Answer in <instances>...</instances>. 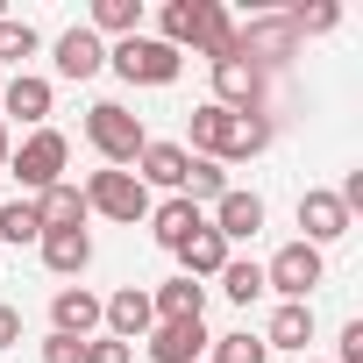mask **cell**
<instances>
[{
    "mask_svg": "<svg viewBox=\"0 0 363 363\" xmlns=\"http://www.w3.org/2000/svg\"><path fill=\"white\" fill-rule=\"evenodd\" d=\"M100 328H107L114 342H143V335L157 328V306H150V292H143V285H121L114 299H100Z\"/></svg>",
    "mask_w": 363,
    "mask_h": 363,
    "instance_id": "obj_11",
    "label": "cell"
},
{
    "mask_svg": "<svg viewBox=\"0 0 363 363\" xmlns=\"http://www.w3.org/2000/svg\"><path fill=\"white\" fill-rule=\"evenodd\" d=\"M299 228H306V235H299L306 250H328V242H342V235L356 228V214H349L335 193H299Z\"/></svg>",
    "mask_w": 363,
    "mask_h": 363,
    "instance_id": "obj_10",
    "label": "cell"
},
{
    "mask_svg": "<svg viewBox=\"0 0 363 363\" xmlns=\"http://www.w3.org/2000/svg\"><path fill=\"white\" fill-rule=\"evenodd\" d=\"M79 193H86V214H107V221H121V228L150 221V186H143L135 171H93Z\"/></svg>",
    "mask_w": 363,
    "mask_h": 363,
    "instance_id": "obj_4",
    "label": "cell"
},
{
    "mask_svg": "<svg viewBox=\"0 0 363 363\" xmlns=\"http://www.w3.org/2000/svg\"><path fill=\"white\" fill-rule=\"evenodd\" d=\"M36 214H43V228H86V193L79 186H50L36 200Z\"/></svg>",
    "mask_w": 363,
    "mask_h": 363,
    "instance_id": "obj_23",
    "label": "cell"
},
{
    "mask_svg": "<svg viewBox=\"0 0 363 363\" xmlns=\"http://www.w3.org/2000/svg\"><path fill=\"white\" fill-rule=\"evenodd\" d=\"M285 22H292V36H328L342 22V8H335V0H313V8H292Z\"/></svg>",
    "mask_w": 363,
    "mask_h": 363,
    "instance_id": "obj_29",
    "label": "cell"
},
{
    "mask_svg": "<svg viewBox=\"0 0 363 363\" xmlns=\"http://www.w3.org/2000/svg\"><path fill=\"white\" fill-rule=\"evenodd\" d=\"M200 228H207V214H200L186 193H171L164 207H150V235H157V250H178V242L200 235Z\"/></svg>",
    "mask_w": 363,
    "mask_h": 363,
    "instance_id": "obj_16",
    "label": "cell"
},
{
    "mask_svg": "<svg viewBox=\"0 0 363 363\" xmlns=\"http://www.w3.org/2000/svg\"><path fill=\"white\" fill-rule=\"evenodd\" d=\"M36 250H43V264H50L57 278H79V271L93 264V235H86V228H43Z\"/></svg>",
    "mask_w": 363,
    "mask_h": 363,
    "instance_id": "obj_19",
    "label": "cell"
},
{
    "mask_svg": "<svg viewBox=\"0 0 363 363\" xmlns=\"http://www.w3.org/2000/svg\"><path fill=\"white\" fill-rule=\"evenodd\" d=\"M306 342H313V306H278L264 349H292V356H306Z\"/></svg>",
    "mask_w": 363,
    "mask_h": 363,
    "instance_id": "obj_22",
    "label": "cell"
},
{
    "mask_svg": "<svg viewBox=\"0 0 363 363\" xmlns=\"http://www.w3.org/2000/svg\"><path fill=\"white\" fill-rule=\"evenodd\" d=\"M207 228H214V235H221V242L235 250V242H250V235L264 228V200H257V193H235V186H228V193L214 200V221H207Z\"/></svg>",
    "mask_w": 363,
    "mask_h": 363,
    "instance_id": "obj_14",
    "label": "cell"
},
{
    "mask_svg": "<svg viewBox=\"0 0 363 363\" xmlns=\"http://www.w3.org/2000/svg\"><path fill=\"white\" fill-rule=\"evenodd\" d=\"M271 349H264V335H250V328H235V335H214V363H264Z\"/></svg>",
    "mask_w": 363,
    "mask_h": 363,
    "instance_id": "obj_28",
    "label": "cell"
},
{
    "mask_svg": "<svg viewBox=\"0 0 363 363\" xmlns=\"http://www.w3.org/2000/svg\"><path fill=\"white\" fill-rule=\"evenodd\" d=\"M228 193V171L214 164V157H193V171H186V200L200 207V200H221Z\"/></svg>",
    "mask_w": 363,
    "mask_h": 363,
    "instance_id": "obj_27",
    "label": "cell"
},
{
    "mask_svg": "<svg viewBox=\"0 0 363 363\" xmlns=\"http://www.w3.org/2000/svg\"><path fill=\"white\" fill-rule=\"evenodd\" d=\"M107 65H114L128 86H171L178 72H186V57H178L171 43H157V36H121V43H107Z\"/></svg>",
    "mask_w": 363,
    "mask_h": 363,
    "instance_id": "obj_5",
    "label": "cell"
},
{
    "mask_svg": "<svg viewBox=\"0 0 363 363\" xmlns=\"http://www.w3.org/2000/svg\"><path fill=\"white\" fill-rule=\"evenodd\" d=\"M36 29L22 22V15H0V65H22V57H36Z\"/></svg>",
    "mask_w": 363,
    "mask_h": 363,
    "instance_id": "obj_26",
    "label": "cell"
},
{
    "mask_svg": "<svg viewBox=\"0 0 363 363\" xmlns=\"http://www.w3.org/2000/svg\"><path fill=\"white\" fill-rule=\"evenodd\" d=\"M342 363H363V320L342 328Z\"/></svg>",
    "mask_w": 363,
    "mask_h": 363,
    "instance_id": "obj_33",
    "label": "cell"
},
{
    "mask_svg": "<svg viewBox=\"0 0 363 363\" xmlns=\"http://www.w3.org/2000/svg\"><path fill=\"white\" fill-rule=\"evenodd\" d=\"M43 363H86V342H72V335H43Z\"/></svg>",
    "mask_w": 363,
    "mask_h": 363,
    "instance_id": "obj_30",
    "label": "cell"
},
{
    "mask_svg": "<svg viewBox=\"0 0 363 363\" xmlns=\"http://www.w3.org/2000/svg\"><path fill=\"white\" fill-rule=\"evenodd\" d=\"M8 157H15V143H8V121H0V171H8Z\"/></svg>",
    "mask_w": 363,
    "mask_h": 363,
    "instance_id": "obj_34",
    "label": "cell"
},
{
    "mask_svg": "<svg viewBox=\"0 0 363 363\" xmlns=\"http://www.w3.org/2000/svg\"><path fill=\"white\" fill-rule=\"evenodd\" d=\"M171 257L186 264V278H221V264H228L235 250H228V242H221L214 228H200V235H186V242H178Z\"/></svg>",
    "mask_w": 363,
    "mask_h": 363,
    "instance_id": "obj_20",
    "label": "cell"
},
{
    "mask_svg": "<svg viewBox=\"0 0 363 363\" xmlns=\"http://www.w3.org/2000/svg\"><path fill=\"white\" fill-rule=\"evenodd\" d=\"M50 107H57V86L36 79V72H15L8 93H0V121H29V128H50Z\"/></svg>",
    "mask_w": 363,
    "mask_h": 363,
    "instance_id": "obj_9",
    "label": "cell"
},
{
    "mask_svg": "<svg viewBox=\"0 0 363 363\" xmlns=\"http://www.w3.org/2000/svg\"><path fill=\"white\" fill-rule=\"evenodd\" d=\"M86 143L100 150L107 171H128V164L143 157L150 128H143V114H128L121 100H93V107H86Z\"/></svg>",
    "mask_w": 363,
    "mask_h": 363,
    "instance_id": "obj_2",
    "label": "cell"
},
{
    "mask_svg": "<svg viewBox=\"0 0 363 363\" xmlns=\"http://www.w3.org/2000/svg\"><path fill=\"white\" fill-rule=\"evenodd\" d=\"M328 278V264H320V250H306V242H285L271 264H264V292H278L285 306H306V292Z\"/></svg>",
    "mask_w": 363,
    "mask_h": 363,
    "instance_id": "obj_7",
    "label": "cell"
},
{
    "mask_svg": "<svg viewBox=\"0 0 363 363\" xmlns=\"http://www.w3.org/2000/svg\"><path fill=\"white\" fill-rule=\"evenodd\" d=\"M93 328H100V292H86V285H65V292L50 299V335L93 342Z\"/></svg>",
    "mask_w": 363,
    "mask_h": 363,
    "instance_id": "obj_15",
    "label": "cell"
},
{
    "mask_svg": "<svg viewBox=\"0 0 363 363\" xmlns=\"http://www.w3.org/2000/svg\"><path fill=\"white\" fill-rule=\"evenodd\" d=\"M15 342H22V306L0 299V349H15Z\"/></svg>",
    "mask_w": 363,
    "mask_h": 363,
    "instance_id": "obj_32",
    "label": "cell"
},
{
    "mask_svg": "<svg viewBox=\"0 0 363 363\" xmlns=\"http://www.w3.org/2000/svg\"><path fill=\"white\" fill-rule=\"evenodd\" d=\"M193 128V157H214V164H235V157H264L271 150V121L264 114H228V107H193L186 114Z\"/></svg>",
    "mask_w": 363,
    "mask_h": 363,
    "instance_id": "obj_1",
    "label": "cell"
},
{
    "mask_svg": "<svg viewBox=\"0 0 363 363\" xmlns=\"http://www.w3.org/2000/svg\"><path fill=\"white\" fill-rule=\"evenodd\" d=\"M143 342H150V363H200L214 335H207V320H157Z\"/></svg>",
    "mask_w": 363,
    "mask_h": 363,
    "instance_id": "obj_12",
    "label": "cell"
},
{
    "mask_svg": "<svg viewBox=\"0 0 363 363\" xmlns=\"http://www.w3.org/2000/svg\"><path fill=\"white\" fill-rule=\"evenodd\" d=\"M0 242H43V214H36V200H8L0 207Z\"/></svg>",
    "mask_w": 363,
    "mask_h": 363,
    "instance_id": "obj_24",
    "label": "cell"
},
{
    "mask_svg": "<svg viewBox=\"0 0 363 363\" xmlns=\"http://www.w3.org/2000/svg\"><path fill=\"white\" fill-rule=\"evenodd\" d=\"M306 363H313V356H306Z\"/></svg>",
    "mask_w": 363,
    "mask_h": 363,
    "instance_id": "obj_35",
    "label": "cell"
},
{
    "mask_svg": "<svg viewBox=\"0 0 363 363\" xmlns=\"http://www.w3.org/2000/svg\"><path fill=\"white\" fill-rule=\"evenodd\" d=\"M221 292H228L235 306H250V299L264 292V264H242V257H228V264H221Z\"/></svg>",
    "mask_w": 363,
    "mask_h": 363,
    "instance_id": "obj_25",
    "label": "cell"
},
{
    "mask_svg": "<svg viewBox=\"0 0 363 363\" xmlns=\"http://www.w3.org/2000/svg\"><path fill=\"white\" fill-rule=\"evenodd\" d=\"M93 72H107V43L93 29H65L57 36V79H93Z\"/></svg>",
    "mask_w": 363,
    "mask_h": 363,
    "instance_id": "obj_18",
    "label": "cell"
},
{
    "mask_svg": "<svg viewBox=\"0 0 363 363\" xmlns=\"http://www.w3.org/2000/svg\"><path fill=\"white\" fill-rule=\"evenodd\" d=\"M128 356H135V349L114 342V335H93V342H86V363H128Z\"/></svg>",
    "mask_w": 363,
    "mask_h": 363,
    "instance_id": "obj_31",
    "label": "cell"
},
{
    "mask_svg": "<svg viewBox=\"0 0 363 363\" xmlns=\"http://www.w3.org/2000/svg\"><path fill=\"white\" fill-rule=\"evenodd\" d=\"M65 164H72V143H65L57 128H29V143L8 157V171L22 178V193H29V200H43L50 186H65Z\"/></svg>",
    "mask_w": 363,
    "mask_h": 363,
    "instance_id": "obj_3",
    "label": "cell"
},
{
    "mask_svg": "<svg viewBox=\"0 0 363 363\" xmlns=\"http://www.w3.org/2000/svg\"><path fill=\"white\" fill-rule=\"evenodd\" d=\"M235 57H250V65L271 79V72H285V65L299 57V36H292L285 15H264V22H242V29H235Z\"/></svg>",
    "mask_w": 363,
    "mask_h": 363,
    "instance_id": "obj_6",
    "label": "cell"
},
{
    "mask_svg": "<svg viewBox=\"0 0 363 363\" xmlns=\"http://www.w3.org/2000/svg\"><path fill=\"white\" fill-rule=\"evenodd\" d=\"M186 171H193L186 143H143V157H135V178L143 186H164V193H186Z\"/></svg>",
    "mask_w": 363,
    "mask_h": 363,
    "instance_id": "obj_13",
    "label": "cell"
},
{
    "mask_svg": "<svg viewBox=\"0 0 363 363\" xmlns=\"http://www.w3.org/2000/svg\"><path fill=\"white\" fill-rule=\"evenodd\" d=\"M150 306H157V320H207V285L178 271V278H164L150 292Z\"/></svg>",
    "mask_w": 363,
    "mask_h": 363,
    "instance_id": "obj_17",
    "label": "cell"
},
{
    "mask_svg": "<svg viewBox=\"0 0 363 363\" xmlns=\"http://www.w3.org/2000/svg\"><path fill=\"white\" fill-rule=\"evenodd\" d=\"M86 29H93L100 43H107V36H114V43H121V36H143V0H93V22H86Z\"/></svg>",
    "mask_w": 363,
    "mask_h": 363,
    "instance_id": "obj_21",
    "label": "cell"
},
{
    "mask_svg": "<svg viewBox=\"0 0 363 363\" xmlns=\"http://www.w3.org/2000/svg\"><path fill=\"white\" fill-rule=\"evenodd\" d=\"M214 15H221V0H164V15H157V43H171L178 57H186V50L207 43Z\"/></svg>",
    "mask_w": 363,
    "mask_h": 363,
    "instance_id": "obj_8",
    "label": "cell"
}]
</instances>
